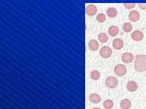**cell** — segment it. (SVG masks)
<instances>
[{
  "label": "cell",
  "instance_id": "ffe728a7",
  "mask_svg": "<svg viewBox=\"0 0 146 109\" xmlns=\"http://www.w3.org/2000/svg\"><path fill=\"white\" fill-rule=\"evenodd\" d=\"M96 20L100 22H104L106 20V16L104 13H99L96 16Z\"/></svg>",
  "mask_w": 146,
  "mask_h": 109
},
{
  "label": "cell",
  "instance_id": "603a6c76",
  "mask_svg": "<svg viewBox=\"0 0 146 109\" xmlns=\"http://www.w3.org/2000/svg\"><path fill=\"white\" fill-rule=\"evenodd\" d=\"M93 109H100V108H99V107H94V108H93Z\"/></svg>",
  "mask_w": 146,
  "mask_h": 109
},
{
  "label": "cell",
  "instance_id": "44dd1931",
  "mask_svg": "<svg viewBox=\"0 0 146 109\" xmlns=\"http://www.w3.org/2000/svg\"><path fill=\"white\" fill-rule=\"evenodd\" d=\"M124 6L127 9H131L134 8L136 5L135 4H124Z\"/></svg>",
  "mask_w": 146,
  "mask_h": 109
},
{
  "label": "cell",
  "instance_id": "277c9868",
  "mask_svg": "<svg viewBox=\"0 0 146 109\" xmlns=\"http://www.w3.org/2000/svg\"><path fill=\"white\" fill-rule=\"evenodd\" d=\"M115 74L118 76H123L126 74L127 69L126 67L124 65L122 64H118L116 66L114 69Z\"/></svg>",
  "mask_w": 146,
  "mask_h": 109
},
{
  "label": "cell",
  "instance_id": "4fadbf2b",
  "mask_svg": "<svg viewBox=\"0 0 146 109\" xmlns=\"http://www.w3.org/2000/svg\"><path fill=\"white\" fill-rule=\"evenodd\" d=\"M119 29L117 26H110L108 30V34L111 36H116V35H117L119 33Z\"/></svg>",
  "mask_w": 146,
  "mask_h": 109
},
{
  "label": "cell",
  "instance_id": "2e32d148",
  "mask_svg": "<svg viewBox=\"0 0 146 109\" xmlns=\"http://www.w3.org/2000/svg\"><path fill=\"white\" fill-rule=\"evenodd\" d=\"M103 106L106 109H111L113 107L114 102L111 99H107L103 102Z\"/></svg>",
  "mask_w": 146,
  "mask_h": 109
},
{
  "label": "cell",
  "instance_id": "7402d4cb",
  "mask_svg": "<svg viewBox=\"0 0 146 109\" xmlns=\"http://www.w3.org/2000/svg\"><path fill=\"white\" fill-rule=\"evenodd\" d=\"M138 6L139 7L140 9H143V10H146V4H139Z\"/></svg>",
  "mask_w": 146,
  "mask_h": 109
},
{
  "label": "cell",
  "instance_id": "5b68a950",
  "mask_svg": "<svg viewBox=\"0 0 146 109\" xmlns=\"http://www.w3.org/2000/svg\"><path fill=\"white\" fill-rule=\"evenodd\" d=\"M131 37L134 41H141L143 39L144 33L140 30H136L131 33Z\"/></svg>",
  "mask_w": 146,
  "mask_h": 109
},
{
  "label": "cell",
  "instance_id": "30bf717a",
  "mask_svg": "<svg viewBox=\"0 0 146 109\" xmlns=\"http://www.w3.org/2000/svg\"><path fill=\"white\" fill-rule=\"evenodd\" d=\"M126 87L128 90L130 91V92H135V91H136L137 89H138V85L136 82L131 81L128 82Z\"/></svg>",
  "mask_w": 146,
  "mask_h": 109
},
{
  "label": "cell",
  "instance_id": "7a4b0ae2",
  "mask_svg": "<svg viewBox=\"0 0 146 109\" xmlns=\"http://www.w3.org/2000/svg\"><path fill=\"white\" fill-rule=\"evenodd\" d=\"M118 84L117 78L114 76H108L106 79V85L108 88L113 89L116 87Z\"/></svg>",
  "mask_w": 146,
  "mask_h": 109
},
{
  "label": "cell",
  "instance_id": "e0dca14e",
  "mask_svg": "<svg viewBox=\"0 0 146 109\" xmlns=\"http://www.w3.org/2000/svg\"><path fill=\"white\" fill-rule=\"evenodd\" d=\"M98 39L100 41V43H106L108 41V37L106 33H100L98 36Z\"/></svg>",
  "mask_w": 146,
  "mask_h": 109
},
{
  "label": "cell",
  "instance_id": "d6986e66",
  "mask_svg": "<svg viewBox=\"0 0 146 109\" xmlns=\"http://www.w3.org/2000/svg\"><path fill=\"white\" fill-rule=\"evenodd\" d=\"M90 76L91 78L93 80H98L99 79L100 76V72L98 70H93L92 72H91L90 74Z\"/></svg>",
  "mask_w": 146,
  "mask_h": 109
},
{
  "label": "cell",
  "instance_id": "9a60e30c",
  "mask_svg": "<svg viewBox=\"0 0 146 109\" xmlns=\"http://www.w3.org/2000/svg\"><path fill=\"white\" fill-rule=\"evenodd\" d=\"M117 14V11L116 9L114 7H109L107 11V15L110 18H115Z\"/></svg>",
  "mask_w": 146,
  "mask_h": 109
},
{
  "label": "cell",
  "instance_id": "6da1fadb",
  "mask_svg": "<svg viewBox=\"0 0 146 109\" xmlns=\"http://www.w3.org/2000/svg\"><path fill=\"white\" fill-rule=\"evenodd\" d=\"M135 69L138 72H143L146 70V55H136L135 60Z\"/></svg>",
  "mask_w": 146,
  "mask_h": 109
},
{
  "label": "cell",
  "instance_id": "ac0fdd59",
  "mask_svg": "<svg viewBox=\"0 0 146 109\" xmlns=\"http://www.w3.org/2000/svg\"><path fill=\"white\" fill-rule=\"evenodd\" d=\"M132 29H133V27H132L131 24L130 22H125L122 26V29L127 33L130 32Z\"/></svg>",
  "mask_w": 146,
  "mask_h": 109
},
{
  "label": "cell",
  "instance_id": "ba28073f",
  "mask_svg": "<svg viewBox=\"0 0 146 109\" xmlns=\"http://www.w3.org/2000/svg\"><path fill=\"white\" fill-rule=\"evenodd\" d=\"M129 20L132 22H136L140 19V13L137 11H131L129 15Z\"/></svg>",
  "mask_w": 146,
  "mask_h": 109
},
{
  "label": "cell",
  "instance_id": "52a82bcc",
  "mask_svg": "<svg viewBox=\"0 0 146 109\" xmlns=\"http://www.w3.org/2000/svg\"><path fill=\"white\" fill-rule=\"evenodd\" d=\"M122 61L124 63H130L134 60L133 54L131 53H124L122 54Z\"/></svg>",
  "mask_w": 146,
  "mask_h": 109
},
{
  "label": "cell",
  "instance_id": "8992f818",
  "mask_svg": "<svg viewBox=\"0 0 146 109\" xmlns=\"http://www.w3.org/2000/svg\"><path fill=\"white\" fill-rule=\"evenodd\" d=\"M98 12V8L94 4H89L86 7V13L88 16H94Z\"/></svg>",
  "mask_w": 146,
  "mask_h": 109
},
{
  "label": "cell",
  "instance_id": "3957f363",
  "mask_svg": "<svg viewBox=\"0 0 146 109\" xmlns=\"http://www.w3.org/2000/svg\"><path fill=\"white\" fill-rule=\"evenodd\" d=\"M112 49L108 46H104L100 49L99 54L103 58H108L112 55Z\"/></svg>",
  "mask_w": 146,
  "mask_h": 109
},
{
  "label": "cell",
  "instance_id": "7c38bea8",
  "mask_svg": "<svg viewBox=\"0 0 146 109\" xmlns=\"http://www.w3.org/2000/svg\"><path fill=\"white\" fill-rule=\"evenodd\" d=\"M88 99L93 104H98L101 101V98L97 93H92L89 96Z\"/></svg>",
  "mask_w": 146,
  "mask_h": 109
},
{
  "label": "cell",
  "instance_id": "9c48e42d",
  "mask_svg": "<svg viewBox=\"0 0 146 109\" xmlns=\"http://www.w3.org/2000/svg\"><path fill=\"white\" fill-rule=\"evenodd\" d=\"M124 46V41L120 38H116L113 41V47L116 50H120Z\"/></svg>",
  "mask_w": 146,
  "mask_h": 109
},
{
  "label": "cell",
  "instance_id": "5bb4252c",
  "mask_svg": "<svg viewBox=\"0 0 146 109\" xmlns=\"http://www.w3.org/2000/svg\"><path fill=\"white\" fill-rule=\"evenodd\" d=\"M131 103L129 99H124L120 102V107L122 109H129L131 107Z\"/></svg>",
  "mask_w": 146,
  "mask_h": 109
},
{
  "label": "cell",
  "instance_id": "8fae6325",
  "mask_svg": "<svg viewBox=\"0 0 146 109\" xmlns=\"http://www.w3.org/2000/svg\"><path fill=\"white\" fill-rule=\"evenodd\" d=\"M88 47L91 51H96L99 49V44L97 40L96 39H91L88 43Z\"/></svg>",
  "mask_w": 146,
  "mask_h": 109
}]
</instances>
